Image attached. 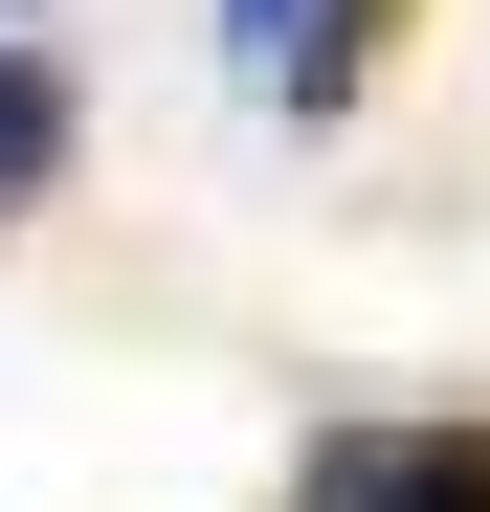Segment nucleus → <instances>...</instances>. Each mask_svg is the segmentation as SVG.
Returning <instances> with one entry per match:
<instances>
[{
  "instance_id": "f03ea898",
  "label": "nucleus",
  "mask_w": 490,
  "mask_h": 512,
  "mask_svg": "<svg viewBox=\"0 0 490 512\" xmlns=\"http://www.w3.org/2000/svg\"><path fill=\"white\" fill-rule=\"evenodd\" d=\"M379 45H401V0H223V67H245L268 112H335Z\"/></svg>"
},
{
  "instance_id": "f257e3e1",
  "label": "nucleus",
  "mask_w": 490,
  "mask_h": 512,
  "mask_svg": "<svg viewBox=\"0 0 490 512\" xmlns=\"http://www.w3.org/2000/svg\"><path fill=\"white\" fill-rule=\"evenodd\" d=\"M290 512H490V401H446V423H312Z\"/></svg>"
},
{
  "instance_id": "7ed1b4c3",
  "label": "nucleus",
  "mask_w": 490,
  "mask_h": 512,
  "mask_svg": "<svg viewBox=\"0 0 490 512\" xmlns=\"http://www.w3.org/2000/svg\"><path fill=\"white\" fill-rule=\"evenodd\" d=\"M45 179H67V67L0 45V201H45Z\"/></svg>"
}]
</instances>
